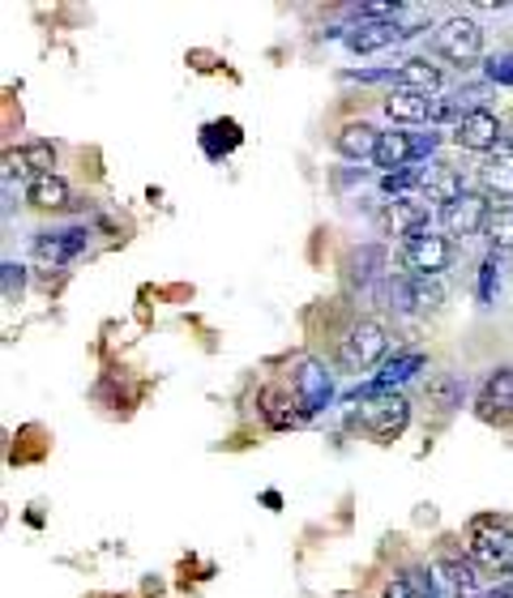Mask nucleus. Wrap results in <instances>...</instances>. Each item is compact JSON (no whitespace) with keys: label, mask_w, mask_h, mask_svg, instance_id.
<instances>
[{"label":"nucleus","mask_w":513,"mask_h":598,"mask_svg":"<svg viewBox=\"0 0 513 598\" xmlns=\"http://www.w3.org/2000/svg\"><path fill=\"white\" fill-rule=\"evenodd\" d=\"M356 419H360V428H364L368 436L394 441V436H402L407 423H411V402L402 398V394H394V390H364Z\"/></svg>","instance_id":"nucleus-1"},{"label":"nucleus","mask_w":513,"mask_h":598,"mask_svg":"<svg viewBox=\"0 0 513 598\" xmlns=\"http://www.w3.org/2000/svg\"><path fill=\"white\" fill-rule=\"evenodd\" d=\"M433 52L458 68L475 65L484 56V26L475 17H445L433 30Z\"/></svg>","instance_id":"nucleus-2"},{"label":"nucleus","mask_w":513,"mask_h":598,"mask_svg":"<svg viewBox=\"0 0 513 598\" xmlns=\"http://www.w3.org/2000/svg\"><path fill=\"white\" fill-rule=\"evenodd\" d=\"M471 560L488 573H513V531L497 518L471 522Z\"/></svg>","instance_id":"nucleus-3"},{"label":"nucleus","mask_w":513,"mask_h":598,"mask_svg":"<svg viewBox=\"0 0 513 598\" xmlns=\"http://www.w3.org/2000/svg\"><path fill=\"white\" fill-rule=\"evenodd\" d=\"M389 351V338L376 321H351V330L338 338V364L347 372H368L372 364H381Z\"/></svg>","instance_id":"nucleus-4"},{"label":"nucleus","mask_w":513,"mask_h":598,"mask_svg":"<svg viewBox=\"0 0 513 598\" xmlns=\"http://www.w3.org/2000/svg\"><path fill=\"white\" fill-rule=\"evenodd\" d=\"M437 133L428 137H415L407 133V129H389V133H381V145H376V154H372V163L389 176V171H402V167H411L415 158H424L428 150H437Z\"/></svg>","instance_id":"nucleus-5"},{"label":"nucleus","mask_w":513,"mask_h":598,"mask_svg":"<svg viewBox=\"0 0 513 598\" xmlns=\"http://www.w3.org/2000/svg\"><path fill=\"white\" fill-rule=\"evenodd\" d=\"M501 120H497V112H488V107H466V116H462V125L453 129V141L462 145V150H471V154H497L501 150Z\"/></svg>","instance_id":"nucleus-6"},{"label":"nucleus","mask_w":513,"mask_h":598,"mask_svg":"<svg viewBox=\"0 0 513 598\" xmlns=\"http://www.w3.org/2000/svg\"><path fill=\"white\" fill-rule=\"evenodd\" d=\"M402 262L411 273H420V278H440L449 262H453V244L445 240V236H433V231H424V236H415V240H407L402 244Z\"/></svg>","instance_id":"nucleus-7"},{"label":"nucleus","mask_w":513,"mask_h":598,"mask_svg":"<svg viewBox=\"0 0 513 598\" xmlns=\"http://www.w3.org/2000/svg\"><path fill=\"white\" fill-rule=\"evenodd\" d=\"M292 394L299 398L304 415H317V410L330 402V394H334V381H330V372H325V364H321V359H295Z\"/></svg>","instance_id":"nucleus-8"},{"label":"nucleus","mask_w":513,"mask_h":598,"mask_svg":"<svg viewBox=\"0 0 513 598\" xmlns=\"http://www.w3.org/2000/svg\"><path fill=\"white\" fill-rule=\"evenodd\" d=\"M86 249V227H65V231H39L35 236V266L61 269Z\"/></svg>","instance_id":"nucleus-9"},{"label":"nucleus","mask_w":513,"mask_h":598,"mask_svg":"<svg viewBox=\"0 0 513 598\" xmlns=\"http://www.w3.org/2000/svg\"><path fill=\"white\" fill-rule=\"evenodd\" d=\"M488 218H492V205H488L484 193H466V198H458L453 205L440 209L445 231H449V236H462V240L488 231Z\"/></svg>","instance_id":"nucleus-10"},{"label":"nucleus","mask_w":513,"mask_h":598,"mask_svg":"<svg viewBox=\"0 0 513 598\" xmlns=\"http://www.w3.org/2000/svg\"><path fill=\"white\" fill-rule=\"evenodd\" d=\"M428 222H433V205H428L424 198H415V193L394 198L389 205H385V227H389V236L415 240V236L428 231Z\"/></svg>","instance_id":"nucleus-11"},{"label":"nucleus","mask_w":513,"mask_h":598,"mask_svg":"<svg viewBox=\"0 0 513 598\" xmlns=\"http://www.w3.org/2000/svg\"><path fill=\"white\" fill-rule=\"evenodd\" d=\"M52 167H56V145L52 141H30V145H22V150H9L4 154V176L13 180H39V176H52Z\"/></svg>","instance_id":"nucleus-12"},{"label":"nucleus","mask_w":513,"mask_h":598,"mask_svg":"<svg viewBox=\"0 0 513 598\" xmlns=\"http://www.w3.org/2000/svg\"><path fill=\"white\" fill-rule=\"evenodd\" d=\"M440 573L449 577V586H453L458 598H488L501 586V582L488 577V569H479L475 560H458V556H445V560H440Z\"/></svg>","instance_id":"nucleus-13"},{"label":"nucleus","mask_w":513,"mask_h":598,"mask_svg":"<svg viewBox=\"0 0 513 598\" xmlns=\"http://www.w3.org/2000/svg\"><path fill=\"white\" fill-rule=\"evenodd\" d=\"M420 198L428 201V205H453L458 198H466V189H462V176L453 171V167H445V163H428V167H420Z\"/></svg>","instance_id":"nucleus-14"},{"label":"nucleus","mask_w":513,"mask_h":598,"mask_svg":"<svg viewBox=\"0 0 513 598\" xmlns=\"http://www.w3.org/2000/svg\"><path fill=\"white\" fill-rule=\"evenodd\" d=\"M407 35H411V30H402L398 22H360V26L347 35V48L368 56V52H385V48L402 43Z\"/></svg>","instance_id":"nucleus-15"},{"label":"nucleus","mask_w":513,"mask_h":598,"mask_svg":"<svg viewBox=\"0 0 513 598\" xmlns=\"http://www.w3.org/2000/svg\"><path fill=\"white\" fill-rule=\"evenodd\" d=\"M257 410H261V419H266L274 432H287L299 419H308L299 398L287 394V390H261V394H257Z\"/></svg>","instance_id":"nucleus-16"},{"label":"nucleus","mask_w":513,"mask_h":598,"mask_svg":"<svg viewBox=\"0 0 513 598\" xmlns=\"http://www.w3.org/2000/svg\"><path fill=\"white\" fill-rule=\"evenodd\" d=\"M479 185H484V198L513 201V150L510 145H501L497 154H488V163L479 167Z\"/></svg>","instance_id":"nucleus-17"},{"label":"nucleus","mask_w":513,"mask_h":598,"mask_svg":"<svg viewBox=\"0 0 513 598\" xmlns=\"http://www.w3.org/2000/svg\"><path fill=\"white\" fill-rule=\"evenodd\" d=\"M440 65H433V61H424V56H415V61H407V65H398V73H394V86L398 90H407V94H424V99H433L440 90Z\"/></svg>","instance_id":"nucleus-18"},{"label":"nucleus","mask_w":513,"mask_h":598,"mask_svg":"<svg viewBox=\"0 0 513 598\" xmlns=\"http://www.w3.org/2000/svg\"><path fill=\"white\" fill-rule=\"evenodd\" d=\"M381 145V133L368 125V120H347L338 133H334V150L343 158H372Z\"/></svg>","instance_id":"nucleus-19"},{"label":"nucleus","mask_w":513,"mask_h":598,"mask_svg":"<svg viewBox=\"0 0 513 598\" xmlns=\"http://www.w3.org/2000/svg\"><path fill=\"white\" fill-rule=\"evenodd\" d=\"M381 107H385V116H389L394 125H428L433 99H424V94H407V90H394Z\"/></svg>","instance_id":"nucleus-20"},{"label":"nucleus","mask_w":513,"mask_h":598,"mask_svg":"<svg viewBox=\"0 0 513 598\" xmlns=\"http://www.w3.org/2000/svg\"><path fill=\"white\" fill-rule=\"evenodd\" d=\"M398 295H402V304H411V308H420V313H437L440 300H445L437 278H420V273H407V278L398 282Z\"/></svg>","instance_id":"nucleus-21"},{"label":"nucleus","mask_w":513,"mask_h":598,"mask_svg":"<svg viewBox=\"0 0 513 598\" xmlns=\"http://www.w3.org/2000/svg\"><path fill=\"white\" fill-rule=\"evenodd\" d=\"M26 205H35V209H65L69 205V185L52 171V176H39L35 185H26Z\"/></svg>","instance_id":"nucleus-22"},{"label":"nucleus","mask_w":513,"mask_h":598,"mask_svg":"<svg viewBox=\"0 0 513 598\" xmlns=\"http://www.w3.org/2000/svg\"><path fill=\"white\" fill-rule=\"evenodd\" d=\"M420 368H424V355H420V351H411V355H394V359H385V368L376 372V381H372L368 390H394V385L411 381Z\"/></svg>","instance_id":"nucleus-23"},{"label":"nucleus","mask_w":513,"mask_h":598,"mask_svg":"<svg viewBox=\"0 0 513 598\" xmlns=\"http://www.w3.org/2000/svg\"><path fill=\"white\" fill-rule=\"evenodd\" d=\"M466 398V385H462V377H453V372H437L433 381H428V406L440 410V415H449V410H458Z\"/></svg>","instance_id":"nucleus-24"},{"label":"nucleus","mask_w":513,"mask_h":598,"mask_svg":"<svg viewBox=\"0 0 513 598\" xmlns=\"http://www.w3.org/2000/svg\"><path fill=\"white\" fill-rule=\"evenodd\" d=\"M479 406L484 410H513V368L488 372V381L479 390Z\"/></svg>","instance_id":"nucleus-25"},{"label":"nucleus","mask_w":513,"mask_h":598,"mask_svg":"<svg viewBox=\"0 0 513 598\" xmlns=\"http://www.w3.org/2000/svg\"><path fill=\"white\" fill-rule=\"evenodd\" d=\"M488 244L497 249V253H513V205H501V209H492V218H488Z\"/></svg>","instance_id":"nucleus-26"},{"label":"nucleus","mask_w":513,"mask_h":598,"mask_svg":"<svg viewBox=\"0 0 513 598\" xmlns=\"http://www.w3.org/2000/svg\"><path fill=\"white\" fill-rule=\"evenodd\" d=\"M488 77L497 86H513V52H501V56H488Z\"/></svg>","instance_id":"nucleus-27"},{"label":"nucleus","mask_w":513,"mask_h":598,"mask_svg":"<svg viewBox=\"0 0 513 598\" xmlns=\"http://www.w3.org/2000/svg\"><path fill=\"white\" fill-rule=\"evenodd\" d=\"M402 577H407V586L415 590V598H440V595H437V586H433V577H428L424 569H407Z\"/></svg>","instance_id":"nucleus-28"},{"label":"nucleus","mask_w":513,"mask_h":598,"mask_svg":"<svg viewBox=\"0 0 513 598\" xmlns=\"http://www.w3.org/2000/svg\"><path fill=\"white\" fill-rule=\"evenodd\" d=\"M4 295H22V266H4Z\"/></svg>","instance_id":"nucleus-29"},{"label":"nucleus","mask_w":513,"mask_h":598,"mask_svg":"<svg viewBox=\"0 0 513 598\" xmlns=\"http://www.w3.org/2000/svg\"><path fill=\"white\" fill-rule=\"evenodd\" d=\"M385 598H415V590L407 586V577H389L385 582Z\"/></svg>","instance_id":"nucleus-30"},{"label":"nucleus","mask_w":513,"mask_h":598,"mask_svg":"<svg viewBox=\"0 0 513 598\" xmlns=\"http://www.w3.org/2000/svg\"><path fill=\"white\" fill-rule=\"evenodd\" d=\"M488 598H513V582H501V586H497Z\"/></svg>","instance_id":"nucleus-31"},{"label":"nucleus","mask_w":513,"mask_h":598,"mask_svg":"<svg viewBox=\"0 0 513 598\" xmlns=\"http://www.w3.org/2000/svg\"><path fill=\"white\" fill-rule=\"evenodd\" d=\"M510 150H513V133H510Z\"/></svg>","instance_id":"nucleus-32"}]
</instances>
